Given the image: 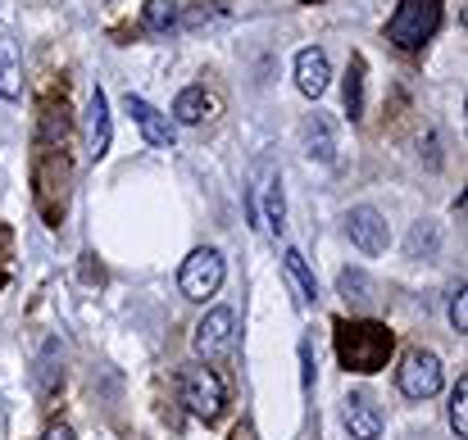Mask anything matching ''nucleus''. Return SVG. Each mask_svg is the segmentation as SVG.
Returning <instances> with one entry per match:
<instances>
[{"label": "nucleus", "mask_w": 468, "mask_h": 440, "mask_svg": "<svg viewBox=\"0 0 468 440\" xmlns=\"http://www.w3.org/2000/svg\"><path fill=\"white\" fill-rule=\"evenodd\" d=\"M346 232H350V241H355L364 255H382V250H387V218H382L373 204L350 209V214H346Z\"/></svg>", "instance_id": "obj_8"}, {"label": "nucleus", "mask_w": 468, "mask_h": 440, "mask_svg": "<svg viewBox=\"0 0 468 440\" xmlns=\"http://www.w3.org/2000/svg\"><path fill=\"white\" fill-rule=\"evenodd\" d=\"M41 440H73V427H69V423H50V427L41 432Z\"/></svg>", "instance_id": "obj_24"}, {"label": "nucleus", "mask_w": 468, "mask_h": 440, "mask_svg": "<svg viewBox=\"0 0 468 440\" xmlns=\"http://www.w3.org/2000/svg\"><path fill=\"white\" fill-rule=\"evenodd\" d=\"M336 291L346 295V304H368V299H373V287H368V278H364L359 268H346V273L336 278Z\"/></svg>", "instance_id": "obj_19"}, {"label": "nucleus", "mask_w": 468, "mask_h": 440, "mask_svg": "<svg viewBox=\"0 0 468 440\" xmlns=\"http://www.w3.org/2000/svg\"><path fill=\"white\" fill-rule=\"evenodd\" d=\"M346 114L364 119V59L359 55L350 59V73H346Z\"/></svg>", "instance_id": "obj_17"}, {"label": "nucleus", "mask_w": 468, "mask_h": 440, "mask_svg": "<svg viewBox=\"0 0 468 440\" xmlns=\"http://www.w3.org/2000/svg\"><path fill=\"white\" fill-rule=\"evenodd\" d=\"M341 418H346V427H350V436L355 440H378L382 436V414L373 409L368 395H346Z\"/></svg>", "instance_id": "obj_12"}, {"label": "nucleus", "mask_w": 468, "mask_h": 440, "mask_svg": "<svg viewBox=\"0 0 468 440\" xmlns=\"http://www.w3.org/2000/svg\"><path fill=\"white\" fill-rule=\"evenodd\" d=\"M441 5L446 0H400L387 23V41L396 50H423V41H432V32L441 27Z\"/></svg>", "instance_id": "obj_3"}, {"label": "nucleus", "mask_w": 468, "mask_h": 440, "mask_svg": "<svg viewBox=\"0 0 468 440\" xmlns=\"http://www.w3.org/2000/svg\"><path fill=\"white\" fill-rule=\"evenodd\" d=\"M327 78H332V64H327V55L318 50V46H305L301 55H296V87L318 100L323 91H327Z\"/></svg>", "instance_id": "obj_11"}, {"label": "nucleus", "mask_w": 468, "mask_h": 440, "mask_svg": "<svg viewBox=\"0 0 468 440\" xmlns=\"http://www.w3.org/2000/svg\"><path fill=\"white\" fill-rule=\"evenodd\" d=\"M246 214H250L255 227H264L273 236L282 232L287 204H282V173H278L273 159H260L255 163V177H250V191H246Z\"/></svg>", "instance_id": "obj_2"}, {"label": "nucleus", "mask_w": 468, "mask_h": 440, "mask_svg": "<svg viewBox=\"0 0 468 440\" xmlns=\"http://www.w3.org/2000/svg\"><path fill=\"white\" fill-rule=\"evenodd\" d=\"M182 18V0H146V27L151 32H168Z\"/></svg>", "instance_id": "obj_18"}, {"label": "nucleus", "mask_w": 468, "mask_h": 440, "mask_svg": "<svg viewBox=\"0 0 468 440\" xmlns=\"http://www.w3.org/2000/svg\"><path fill=\"white\" fill-rule=\"evenodd\" d=\"M391 350H396V331L387 322H368V318L364 322H350V318L336 322V359H341L346 372H359V377L382 372Z\"/></svg>", "instance_id": "obj_1"}, {"label": "nucleus", "mask_w": 468, "mask_h": 440, "mask_svg": "<svg viewBox=\"0 0 468 440\" xmlns=\"http://www.w3.org/2000/svg\"><path fill=\"white\" fill-rule=\"evenodd\" d=\"M446 418H451V432L464 440L468 436V377H460V386L451 391V409H446Z\"/></svg>", "instance_id": "obj_20"}, {"label": "nucleus", "mask_w": 468, "mask_h": 440, "mask_svg": "<svg viewBox=\"0 0 468 440\" xmlns=\"http://www.w3.org/2000/svg\"><path fill=\"white\" fill-rule=\"evenodd\" d=\"M223 278H228V268H223V255L218 250H191V259L182 264V273H177V287L186 299H209V295L223 287Z\"/></svg>", "instance_id": "obj_7"}, {"label": "nucleus", "mask_w": 468, "mask_h": 440, "mask_svg": "<svg viewBox=\"0 0 468 440\" xmlns=\"http://www.w3.org/2000/svg\"><path fill=\"white\" fill-rule=\"evenodd\" d=\"M232 345H237V313H232V309H209V313L200 318L196 336H191V350H196L205 363H218V359L232 354Z\"/></svg>", "instance_id": "obj_6"}, {"label": "nucleus", "mask_w": 468, "mask_h": 440, "mask_svg": "<svg viewBox=\"0 0 468 440\" xmlns=\"http://www.w3.org/2000/svg\"><path fill=\"white\" fill-rule=\"evenodd\" d=\"M214 114V100H209V91L205 87H186V91H177V100H173V119L177 123H205Z\"/></svg>", "instance_id": "obj_15"}, {"label": "nucleus", "mask_w": 468, "mask_h": 440, "mask_svg": "<svg viewBox=\"0 0 468 440\" xmlns=\"http://www.w3.org/2000/svg\"><path fill=\"white\" fill-rule=\"evenodd\" d=\"M396 386L405 400H432L441 391V359L432 350H410L396 368Z\"/></svg>", "instance_id": "obj_5"}, {"label": "nucleus", "mask_w": 468, "mask_h": 440, "mask_svg": "<svg viewBox=\"0 0 468 440\" xmlns=\"http://www.w3.org/2000/svg\"><path fill=\"white\" fill-rule=\"evenodd\" d=\"M464 282H460V287H455V291H451V327H455V331H460V336H464L468 331V309H464Z\"/></svg>", "instance_id": "obj_23"}, {"label": "nucleus", "mask_w": 468, "mask_h": 440, "mask_svg": "<svg viewBox=\"0 0 468 440\" xmlns=\"http://www.w3.org/2000/svg\"><path fill=\"white\" fill-rule=\"evenodd\" d=\"M0 96H5V100H18V96H23L18 46H14V37H5V32H0Z\"/></svg>", "instance_id": "obj_13"}, {"label": "nucleus", "mask_w": 468, "mask_h": 440, "mask_svg": "<svg viewBox=\"0 0 468 440\" xmlns=\"http://www.w3.org/2000/svg\"><path fill=\"white\" fill-rule=\"evenodd\" d=\"M405 246H410V259H432L441 241H437V227L432 223H414V232H410Z\"/></svg>", "instance_id": "obj_21"}, {"label": "nucleus", "mask_w": 468, "mask_h": 440, "mask_svg": "<svg viewBox=\"0 0 468 440\" xmlns=\"http://www.w3.org/2000/svg\"><path fill=\"white\" fill-rule=\"evenodd\" d=\"M182 404L200 418V423H218L228 409V391L218 382V372L209 368H186L182 372Z\"/></svg>", "instance_id": "obj_4"}, {"label": "nucleus", "mask_w": 468, "mask_h": 440, "mask_svg": "<svg viewBox=\"0 0 468 440\" xmlns=\"http://www.w3.org/2000/svg\"><path fill=\"white\" fill-rule=\"evenodd\" d=\"M305 154L318 163H336V132L323 114H310V123H305Z\"/></svg>", "instance_id": "obj_14"}, {"label": "nucleus", "mask_w": 468, "mask_h": 440, "mask_svg": "<svg viewBox=\"0 0 468 440\" xmlns=\"http://www.w3.org/2000/svg\"><path fill=\"white\" fill-rule=\"evenodd\" d=\"M128 114H133V123L142 128V137H146L155 150H173V123L159 114L151 100H142V96L128 91Z\"/></svg>", "instance_id": "obj_10"}, {"label": "nucleus", "mask_w": 468, "mask_h": 440, "mask_svg": "<svg viewBox=\"0 0 468 440\" xmlns=\"http://www.w3.org/2000/svg\"><path fill=\"white\" fill-rule=\"evenodd\" d=\"M282 264H287V278H292V287H296V295H301V304H314V299H318V282H314L305 255H301V250H287Z\"/></svg>", "instance_id": "obj_16"}, {"label": "nucleus", "mask_w": 468, "mask_h": 440, "mask_svg": "<svg viewBox=\"0 0 468 440\" xmlns=\"http://www.w3.org/2000/svg\"><path fill=\"white\" fill-rule=\"evenodd\" d=\"M301 5H314V0H301Z\"/></svg>", "instance_id": "obj_25"}, {"label": "nucleus", "mask_w": 468, "mask_h": 440, "mask_svg": "<svg viewBox=\"0 0 468 440\" xmlns=\"http://www.w3.org/2000/svg\"><path fill=\"white\" fill-rule=\"evenodd\" d=\"M110 141H114V128H110V100H105V91L96 87L91 100H87V154H91V159H105V154H110Z\"/></svg>", "instance_id": "obj_9"}, {"label": "nucleus", "mask_w": 468, "mask_h": 440, "mask_svg": "<svg viewBox=\"0 0 468 440\" xmlns=\"http://www.w3.org/2000/svg\"><path fill=\"white\" fill-rule=\"evenodd\" d=\"M59 382H64V368L55 363V345H46V354H41V363H37V391H41V395H55Z\"/></svg>", "instance_id": "obj_22"}]
</instances>
